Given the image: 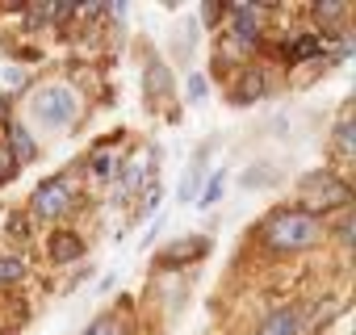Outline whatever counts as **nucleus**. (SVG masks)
Wrapping results in <instances>:
<instances>
[{
  "label": "nucleus",
  "mask_w": 356,
  "mask_h": 335,
  "mask_svg": "<svg viewBox=\"0 0 356 335\" xmlns=\"http://www.w3.org/2000/svg\"><path fill=\"white\" fill-rule=\"evenodd\" d=\"M256 335H298V310H273Z\"/></svg>",
  "instance_id": "nucleus-11"
},
{
  "label": "nucleus",
  "mask_w": 356,
  "mask_h": 335,
  "mask_svg": "<svg viewBox=\"0 0 356 335\" xmlns=\"http://www.w3.org/2000/svg\"><path fill=\"white\" fill-rule=\"evenodd\" d=\"M147 88L151 92H168V67L163 63H151L147 67Z\"/></svg>",
  "instance_id": "nucleus-19"
},
{
  "label": "nucleus",
  "mask_w": 356,
  "mask_h": 335,
  "mask_svg": "<svg viewBox=\"0 0 356 335\" xmlns=\"http://www.w3.org/2000/svg\"><path fill=\"white\" fill-rule=\"evenodd\" d=\"M76 109H80V101H76V92H72L67 84H47V88H38V97H34V117H38L42 126H51V130L72 126Z\"/></svg>",
  "instance_id": "nucleus-2"
},
{
  "label": "nucleus",
  "mask_w": 356,
  "mask_h": 335,
  "mask_svg": "<svg viewBox=\"0 0 356 335\" xmlns=\"http://www.w3.org/2000/svg\"><path fill=\"white\" fill-rule=\"evenodd\" d=\"M13 155L22 159V163H30L38 151H34V138H30V130L26 126H13Z\"/></svg>",
  "instance_id": "nucleus-16"
},
{
  "label": "nucleus",
  "mask_w": 356,
  "mask_h": 335,
  "mask_svg": "<svg viewBox=\"0 0 356 335\" xmlns=\"http://www.w3.org/2000/svg\"><path fill=\"white\" fill-rule=\"evenodd\" d=\"M343 13H348V5H343V0H318V5H314V17H318L323 26H335Z\"/></svg>",
  "instance_id": "nucleus-15"
},
{
  "label": "nucleus",
  "mask_w": 356,
  "mask_h": 335,
  "mask_svg": "<svg viewBox=\"0 0 356 335\" xmlns=\"http://www.w3.org/2000/svg\"><path fill=\"white\" fill-rule=\"evenodd\" d=\"M202 168H206V151L193 159V168H189V177L181 181V202H193L197 193H202Z\"/></svg>",
  "instance_id": "nucleus-12"
},
{
  "label": "nucleus",
  "mask_w": 356,
  "mask_h": 335,
  "mask_svg": "<svg viewBox=\"0 0 356 335\" xmlns=\"http://www.w3.org/2000/svg\"><path fill=\"white\" fill-rule=\"evenodd\" d=\"M30 210L34 214H42V218H59V214H67L72 210V193H67V185L55 177V181H42L38 189H34V197H30Z\"/></svg>",
  "instance_id": "nucleus-4"
},
{
  "label": "nucleus",
  "mask_w": 356,
  "mask_h": 335,
  "mask_svg": "<svg viewBox=\"0 0 356 335\" xmlns=\"http://www.w3.org/2000/svg\"><path fill=\"white\" fill-rule=\"evenodd\" d=\"M26 277V260L17 256H0V285H17Z\"/></svg>",
  "instance_id": "nucleus-14"
},
{
  "label": "nucleus",
  "mask_w": 356,
  "mask_h": 335,
  "mask_svg": "<svg viewBox=\"0 0 356 335\" xmlns=\"http://www.w3.org/2000/svg\"><path fill=\"white\" fill-rule=\"evenodd\" d=\"M335 147H339L343 155H352V151H356V126H352V117H343V122L335 126Z\"/></svg>",
  "instance_id": "nucleus-17"
},
{
  "label": "nucleus",
  "mask_w": 356,
  "mask_h": 335,
  "mask_svg": "<svg viewBox=\"0 0 356 335\" xmlns=\"http://www.w3.org/2000/svg\"><path fill=\"white\" fill-rule=\"evenodd\" d=\"M222 197V172H210V185H206V193H202V206H214Z\"/></svg>",
  "instance_id": "nucleus-20"
},
{
  "label": "nucleus",
  "mask_w": 356,
  "mask_h": 335,
  "mask_svg": "<svg viewBox=\"0 0 356 335\" xmlns=\"http://www.w3.org/2000/svg\"><path fill=\"white\" fill-rule=\"evenodd\" d=\"M47 256H51L55 264H72V260H80V256H84V239H80V235H72V231H59V235H51V239H47Z\"/></svg>",
  "instance_id": "nucleus-6"
},
{
  "label": "nucleus",
  "mask_w": 356,
  "mask_h": 335,
  "mask_svg": "<svg viewBox=\"0 0 356 335\" xmlns=\"http://www.w3.org/2000/svg\"><path fill=\"white\" fill-rule=\"evenodd\" d=\"M318 235H323V227H318V218L306 214V210H277V214L260 227V243H264L268 252H306V247L318 243Z\"/></svg>",
  "instance_id": "nucleus-1"
},
{
  "label": "nucleus",
  "mask_w": 356,
  "mask_h": 335,
  "mask_svg": "<svg viewBox=\"0 0 356 335\" xmlns=\"http://www.w3.org/2000/svg\"><path fill=\"white\" fill-rule=\"evenodd\" d=\"M189 97H193V101H206V80H202V76L189 80Z\"/></svg>",
  "instance_id": "nucleus-22"
},
{
  "label": "nucleus",
  "mask_w": 356,
  "mask_h": 335,
  "mask_svg": "<svg viewBox=\"0 0 356 335\" xmlns=\"http://www.w3.org/2000/svg\"><path fill=\"white\" fill-rule=\"evenodd\" d=\"M302 193L310 197V210H335V206H348L352 202V189L343 181H335L331 172H314L302 181ZM306 210V214H310Z\"/></svg>",
  "instance_id": "nucleus-3"
},
{
  "label": "nucleus",
  "mask_w": 356,
  "mask_h": 335,
  "mask_svg": "<svg viewBox=\"0 0 356 335\" xmlns=\"http://www.w3.org/2000/svg\"><path fill=\"white\" fill-rule=\"evenodd\" d=\"M206 252H210L206 239H181V247H176V252H163V256H159V268H181V264H189V260H202Z\"/></svg>",
  "instance_id": "nucleus-8"
},
{
  "label": "nucleus",
  "mask_w": 356,
  "mask_h": 335,
  "mask_svg": "<svg viewBox=\"0 0 356 335\" xmlns=\"http://www.w3.org/2000/svg\"><path fill=\"white\" fill-rule=\"evenodd\" d=\"M92 172H97V177H109V172H113V159H109V155H97V159H92Z\"/></svg>",
  "instance_id": "nucleus-21"
},
{
  "label": "nucleus",
  "mask_w": 356,
  "mask_h": 335,
  "mask_svg": "<svg viewBox=\"0 0 356 335\" xmlns=\"http://www.w3.org/2000/svg\"><path fill=\"white\" fill-rule=\"evenodd\" d=\"M9 177H13V159L0 155V181H9Z\"/></svg>",
  "instance_id": "nucleus-25"
},
{
  "label": "nucleus",
  "mask_w": 356,
  "mask_h": 335,
  "mask_svg": "<svg viewBox=\"0 0 356 335\" xmlns=\"http://www.w3.org/2000/svg\"><path fill=\"white\" fill-rule=\"evenodd\" d=\"M76 13L72 0H38V5H26V26H42V22H67Z\"/></svg>",
  "instance_id": "nucleus-5"
},
{
  "label": "nucleus",
  "mask_w": 356,
  "mask_h": 335,
  "mask_svg": "<svg viewBox=\"0 0 356 335\" xmlns=\"http://www.w3.org/2000/svg\"><path fill=\"white\" fill-rule=\"evenodd\" d=\"M339 243H352V214L339 222Z\"/></svg>",
  "instance_id": "nucleus-24"
},
{
  "label": "nucleus",
  "mask_w": 356,
  "mask_h": 335,
  "mask_svg": "<svg viewBox=\"0 0 356 335\" xmlns=\"http://www.w3.org/2000/svg\"><path fill=\"white\" fill-rule=\"evenodd\" d=\"M9 231H13V235H22V239H26V235H30V222H26V218H22V214H13V218H9Z\"/></svg>",
  "instance_id": "nucleus-23"
},
{
  "label": "nucleus",
  "mask_w": 356,
  "mask_h": 335,
  "mask_svg": "<svg viewBox=\"0 0 356 335\" xmlns=\"http://www.w3.org/2000/svg\"><path fill=\"white\" fill-rule=\"evenodd\" d=\"M264 92H268V84H264V72H243L231 97H235V105H248V101H260Z\"/></svg>",
  "instance_id": "nucleus-9"
},
{
  "label": "nucleus",
  "mask_w": 356,
  "mask_h": 335,
  "mask_svg": "<svg viewBox=\"0 0 356 335\" xmlns=\"http://www.w3.org/2000/svg\"><path fill=\"white\" fill-rule=\"evenodd\" d=\"M231 17H235L239 47H256V9L252 5H231Z\"/></svg>",
  "instance_id": "nucleus-10"
},
{
  "label": "nucleus",
  "mask_w": 356,
  "mask_h": 335,
  "mask_svg": "<svg viewBox=\"0 0 356 335\" xmlns=\"http://www.w3.org/2000/svg\"><path fill=\"white\" fill-rule=\"evenodd\" d=\"M122 177H126V181H122V193H126V197L138 193V189L147 185V177H151V151H134V159L126 163Z\"/></svg>",
  "instance_id": "nucleus-7"
},
{
  "label": "nucleus",
  "mask_w": 356,
  "mask_h": 335,
  "mask_svg": "<svg viewBox=\"0 0 356 335\" xmlns=\"http://www.w3.org/2000/svg\"><path fill=\"white\" fill-rule=\"evenodd\" d=\"M323 55V42L318 38H293V47H285V59L289 63H302V59H314Z\"/></svg>",
  "instance_id": "nucleus-13"
},
{
  "label": "nucleus",
  "mask_w": 356,
  "mask_h": 335,
  "mask_svg": "<svg viewBox=\"0 0 356 335\" xmlns=\"http://www.w3.org/2000/svg\"><path fill=\"white\" fill-rule=\"evenodd\" d=\"M84 335H126V327H122L113 314H105V318H97V322H92Z\"/></svg>",
  "instance_id": "nucleus-18"
}]
</instances>
